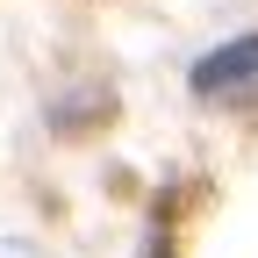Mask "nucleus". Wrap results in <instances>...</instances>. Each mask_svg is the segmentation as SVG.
I'll return each instance as SVG.
<instances>
[{
	"instance_id": "f257e3e1",
	"label": "nucleus",
	"mask_w": 258,
	"mask_h": 258,
	"mask_svg": "<svg viewBox=\"0 0 258 258\" xmlns=\"http://www.w3.org/2000/svg\"><path fill=\"white\" fill-rule=\"evenodd\" d=\"M194 93L201 101H222V93H251L258 86V36H230V43H215L208 57H194Z\"/></svg>"
}]
</instances>
